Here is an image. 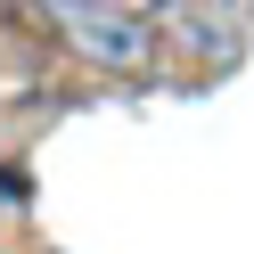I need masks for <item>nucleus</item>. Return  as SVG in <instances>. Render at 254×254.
Listing matches in <instances>:
<instances>
[{
  "instance_id": "obj_1",
  "label": "nucleus",
  "mask_w": 254,
  "mask_h": 254,
  "mask_svg": "<svg viewBox=\"0 0 254 254\" xmlns=\"http://www.w3.org/2000/svg\"><path fill=\"white\" fill-rule=\"evenodd\" d=\"M41 25H58L66 33V50L74 58H90V66H107V74H148L156 66V17L148 8H115V0H58V8H41Z\"/></svg>"
},
{
  "instance_id": "obj_2",
  "label": "nucleus",
  "mask_w": 254,
  "mask_h": 254,
  "mask_svg": "<svg viewBox=\"0 0 254 254\" xmlns=\"http://www.w3.org/2000/svg\"><path fill=\"white\" fill-rule=\"evenodd\" d=\"M148 17H156V41L189 50L197 66H230V58L246 50V17H230V8H189V0H172V8H148Z\"/></svg>"
}]
</instances>
